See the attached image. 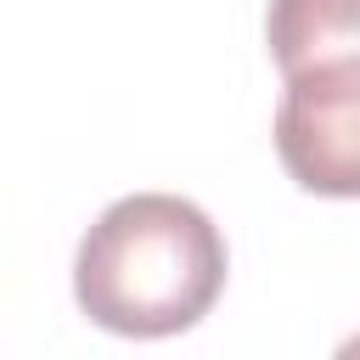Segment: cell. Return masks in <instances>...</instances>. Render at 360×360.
Masks as SVG:
<instances>
[{
	"mask_svg": "<svg viewBox=\"0 0 360 360\" xmlns=\"http://www.w3.org/2000/svg\"><path fill=\"white\" fill-rule=\"evenodd\" d=\"M219 225L169 191H135L101 208L73 253L79 309L118 338H174L225 292Z\"/></svg>",
	"mask_w": 360,
	"mask_h": 360,
	"instance_id": "6da1fadb",
	"label": "cell"
},
{
	"mask_svg": "<svg viewBox=\"0 0 360 360\" xmlns=\"http://www.w3.org/2000/svg\"><path fill=\"white\" fill-rule=\"evenodd\" d=\"M276 158L292 186L315 197H360V56H326L287 73Z\"/></svg>",
	"mask_w": 360,
	"mask_h": 360,
	"instance_id": "7a4b0ae2",
	"label": "cell"
},
{
	"mask_svg": "<svg viewBox=\"0 0 360 360\" xmlns=\"http://www.w3.org/2000/svg\"><path fill=\"white\" fill-rule=\"evenodd\" d=\"M264 39L281 79L326 56H360V0H270Z\"/></svg>",
	"mask_w": 360,
	"mask_h": 360,
	"instance_id": "3957f363",
	"label": "cell"
},
{
	"mask_svg": "<svg viewBox=\"0 0 360 360\" xmlns=\"http://www.w3.org/2000/svg\"><path fill=\"white\" fill-rule=\"evenodd\" d=\"M349 354H360V338H354V343H349Z\"/></svg>",
	"mask_w": 360,
	"mask_h": 360,
	"instance_id": "277c9868",
	"label": "cell"
}]
</instances>
